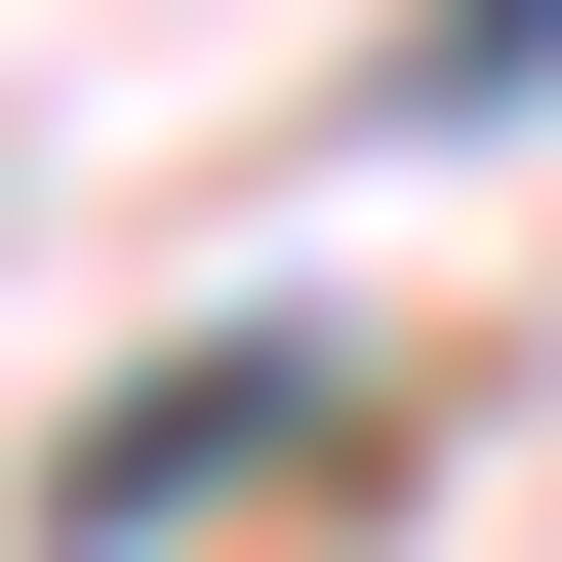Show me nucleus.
<instances>
[{
    "label": "nucleus",
    "mask_w": 562,
    "mask_h": 562,
    "mask_svg": "<svg viewBox=\"0 0 562 562\" xmlns=\"http://www.w3.org/2000/svg\"><path fill=\"white\" fill-rule=\"evenodd\" d=\"M322 442V362H161V402H81V562H161L201 482H281Z\"/></svg>",
    "instance_id": "f257e3e1"
},
{
    "label": "nucleus",
    "mask_w": 562,
    "mask_h": 562,
    "mask_svg": "<svg viewBox=\"0 0 562 562\" xmlns=\"http://www.w3.org/2000/svg\"><path fill=\"white\" fill-rule=\"evenodd\" d=\"M402 81H442V121H482V81H562V0H442V41H402Z\"/></svg>",
    "instance_id": "f03ea898"
}]
</instances>
